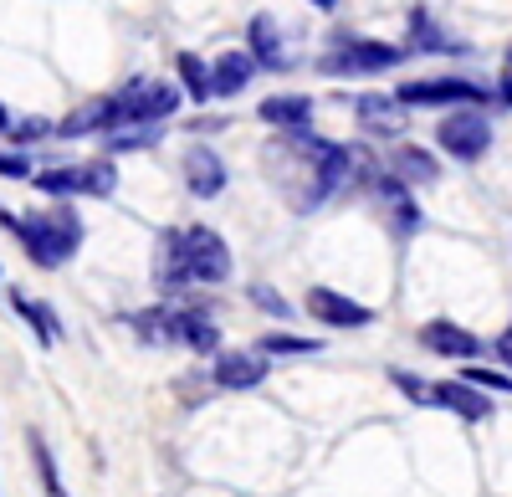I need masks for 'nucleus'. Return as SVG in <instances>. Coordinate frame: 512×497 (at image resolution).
<instances>
[{
    "instance_id": "1",
    "label": "nucleus",
    "mask_w": 512,
    "mask_h": 497,
    "mask_svg": "<svg viewBox=\"0 0 512 497\" xmlns=\"http://www.w3.org/2000/svg\"><path fill=\"white\" fill-rule=\"evenodd\" d=\"M272 159V180L287 195V205L297 216L318 211L323 200H333L344 185H359V154L349 144H328L313 129L308 134H282V149L267 154Z\"/></svg>"
},
{
    "instance_id": "2",
    "label": "nucleus",
    "mask_w": 512,
    "mask_h": 497,
    "mask_svg": "<svg viewBox=\"0 0 512 497\" xmlns=\"http://www.w3.org/2000/svg\"><path fill=\"white\" fill-rule=\"evenodd\" d=\"M159 287H195V282H226L231 277V252L226 241L210 226H180L159 236V267H154Z\"/></svg>"
},
{
    "instance_id": "3",
    "label": "nucleus",
    "mask_w": 512,
    "mask_h": 497,
    "mask_svg": "<svg viewBox=\"0 0 512 497\" xmlns=\"http://www.w3.org/2000/svg\"><path fill=\"white\" fill-rule=\"evenodd\" d=\"M16 236H21L26 257L36 267H62L82 241V216L72 211V205H47V211L16 216Z\"/></svg>"
},
{
    "instance_id": "4",
    "label": "nucleus",
    "mask_w": 512,
    "mask_h": 497,
    "mask_svg": "<svg viewBox=\"0 0 512 497\" xmlns=\"http://www.w3.org/2000/svg\"><path fill=\"white\" fill-rule=\"evenodd\" d=\"M410 57V47L400 41H379V36H333L328 52L318 57L323 77H379V72H395Z\"/></svg>"
},
{
    "instance_id": "5",
    "label": "nucleus",
    "mask_w": 512,
    "mask_h": 497,
    "mask_svg": "<svg viewBox=\"0 0 512 497\" xmlns=\"http://www.w3.org/2000/svg\"><path fill=\"white\" fill-rule=\"evenodd\" d=\"M180 98L185 93L175 88V82H159V77L123 82L118 93H108V134L123 129V123H164V118H175Z\"/></svg>"
},
{
    "instance_id": "6",
    "label": "nucleus",
    "mask_w": 512,
    "mask_h": 497,
    "mask_svg": "<svg viewBox=\"0 0 512 497\" xmlns=\"http://www.w3.org/2000/svg\"><path fill=\"white\" fill-rule=\"evenodd\" d=\"M395 98L405 108H466V103L487 108L497 98V88L472 82V77H415V82H400Z\"/></svg>"
},
{
    "instance_id": "7",
    "label": "nucleus",
    "mask_w": 512,
    "mask_h": 497,
    "mask_svg": "<svg viewBox=\"0 0 512 497\" xmlns=\"http://www.w3.org/2000/svg\"><path fill=\"white\" fill-rule=\"evenodd\" d=\"M436 144H441V154H451V159H461V164H477V159H487V149H492V118H487L477 103L446 108L441 123H436Z\"/></svg>"
},
{
    "instance_id": "8",
    "label": "nucleus",
    "mask_w": 512,
    "mask_h": 497,
    "mask_svg": "<svg viewBox=\"0 0 512 497\" xmlns=\"http://www.w3.org/2000/svg\"><path fill=\"white\" fill-rule=\"evenodd\" d=\"M31 185L41 195H93L108 200L118 190V170L108 159H88V164H52V170H36Z\"/></svg>"
},
{
    "instance_id": "9",
    "label": "nucleus",
    "mask_w": 512,
    "mask_h": 497,
    "mask_svg": "<svg viewBox=\"0 0 512 497\" xmlns=\"http://www.w3.org/2000/svg\"><path fill=\"white\" fill-rule=\"evenodd\" d=\"M354 113H359V123L369 134H379V139H400L405 129H410V108L395 98V93H359L354 98Z\"/></svg>"
},
{
    "instance_id": "10",
    "label": "nucleus",
    "mask_w": 512,
    "mask_h": 497,
    "mask_svg": "<svg viewBox=\"0 0 512 497\" xmlns=\"http://www.w3.org/2000/svg\"><path fill=\"white\" fill-rule=\"evenodd\" d=\"M308 313H313L323 328H369V323H374V308L344 298L338 287H313V293H308Z\"/></svg>"
},
{
    "instance_id": "11",
    "label": "nucleus",
    "mask_w": 512,
    "mask_h": 497,
    "mask_svg": "<svg viewBox=\"0 0 512 497\" xmlns=\"http://www.w3.org/2000/svg\"><path fill=\"white\" fill-rule=\"evenodd\" d=\"M420 344L441 354V359H482V339L472 334V328H461L451 318H436V323H425L420 328Z\"/></svg>"
},
{
    "instance_id": "12",
    "label": "nucleus",
    "mask_w": 512,
    "mask_h": 497,
    "mask_svg": "<svg viewBox=\"0 0 512 497\" xmlns=\"http://www.w3.org/2000/svg\"><path fill=\"white\" fill-rule=\"evenodd\" d=\"M431 405L456 410L461 421H487V416H492L487 390H482V385H472V380H446V385H431Z\"/></svg>"
},
{
    "instance_id": "13",
    "label": "nucleus",
    "mask_w": 512,
    "mask_h": 497,
    "mask_svg": "<svg viewBox=\"0 0 512 497\" xmlns=\"http://www.w3.org/2000/svg\"><path fill=\"white\" fill-rule=\"evenodd\" d=\"M185 185H190L200 200H216V195L226 190V159H221L216 149L195 144V149L185 154Z\"/></svg>"
},
{
    "instance_id": "14",
    "label": "nucleus",
    "mask_w": 512,
    "mask_h": 497,
    "mask_svg": "<svg viewBox=\"0 0 512 497\" xmlns=\"http://www.w3.org/2000/svg\"><path fill=\"white\" fill-rule=\"evenodd\" d=\"M256 113H262V123H272L277 134H308L313 98H308V93H277V98H267Z\"/></svg>"
},
{
    "instance_id": "15",
    "label": "nucleus",
    "mask_w": 512,
    "mask_h": 497,
    "mask_svg": "<svg viewBox=\"0 0 512 497\" xmlns=\"http://www.w3.org/2000/svg\"><path fill=\"white\" fill-rule=\"evenodd\" d=\"M405 47H410V57L415 52H441V57H466V41H456L451 31H441L431 16H425V6H415L410 11V41H405Z\"/></svg>"
},
{
    "instance_id": "16",
    "label": "nucleus",
    "mask_w": 512,
    "mask_h": 497,
    "mask_svg": "<svg viewBox=\"0 0 512 497\" xmlns=\"http://www.w3.org/2000/svg\"><path fill=\"white\" fill-rule=\"evenodd\" d=\"M246 52L262 62V67H272V72H282L287 67V47H282V31H277V21L262 11V16H251V26H246Z\"/></svg>"
},
{
    "instance_id": "17",
    "label": "nucleus",
    "mask_w": 512,
    "mask_h": 497,
    "mask_svg": "<svg viewBox=\"0 0 512 497\" xmlns=\"http://www.w3.org/2000/svg\"><path fill=\"white\" fill-rule=\"evenodd\" d=\"M384 164H390V170L405 180V185H436L441 180V164H436V154L431 149H420V144H400L390 159H384Z\"/></svg>"
},
{
    "instance_id": "18",
    "label": "nucleus",
    "mask_w": 512,
    "mask_h": 497,
    "mask_svg": "<svg viewBox=\"0 0 512 497\" xmlns=\"http://www.w3.org/2000/svg\"><path fill=\"white\" fill-rule=\"evenodd\" d=\"M262 380H267V349L262 354H221V364H216V385H226V390H251Z\"/></svg>"
},
{
    "instance_id": "19",
    "label": "nucleus",
    "mask_w": 512,
    "mask_h": 497,
    "mask_svg": "<svg viewBox=\"0 0 512 497\" xmlns=\"http://www.w3.org/2000/svg\"><path fill=\"white\" fill-rule=\"evenodd\" d=\"M262 67L251 52H221L216 62H210V77H216V98H236L246 82H251V72Z\"/></svg>"
},
{
    "instance_id": "20",
    "label": "nucleus",
    "mask_w": 512,
    "mask_h": 497,
    "mask_svg": "<svg viewBox=\"0 0 512 497\" xmlns=\"http://www.w3.org/2000/svg\"><path fill=\"white\" fill-rule=\"evenodd\" d=\"M128 323L139 328L144 344H180V308H149V313H134Z\"/></svg>"
},
{
    "instance_id": "21",
    "label": "nucleus",
    "mask_w": 512,
    "mask_h": 497,
    "mask_svg": "<svg viewBox=\"0 0 512 497\" xmlns=\"http://www.w3.org/2000/svg\"><path fill=\"white\" fill-rule=\"evenodd\" d=\"M180 344L185 349H195V354H210L221 344V328L210 323L205 313H190V308H180Z\"/></svg>"
},
{
    "instance_id": "22",
    "label": "nucleus",
    "mask_w": 512,
    "mask_h": 497,
    "mask_svg": "<svg viewBox=\"0 0 512 497\" xmlns=\"http://www.w3.org/2000/svg\"><path fill=\"white\" fill-rule=\"evenodd\" d=\"M180 82H185V93L195 98V103H210L216 98V77H210V62H200L195 52H180Z\"/></svg>"
},
{
    "instance_id": "23",
    "label": "nucleus",
    "mask_w": 512,
    "mask_h": 497,
    "mask_svg": "<svg viewBox=\"0 0 512 497\" xmlns=\"http://www.w3.org/2000/svg\"><path fill=\"white\" fill-rule=\"evenodd\" d=\"M11 303H16V313L36 328V339H41V344H57V339H62V323H57V313H52L47 303H36V298H26V293H16Z\"/></svg>"
},
{
    "instance_id": "24",
    "label": "nucleus",
    "mask_w": 512,
    "mask_h": 497,
    "mask_svg": "<svg viewBox=\"0 0 512 497\" xmlns=\"http://www.w3.org/2000/svg\"><path fill=\"white\" fill-rule=\"evenodd\" d=\"M159 139H164V123H123V129L103 134V144H108L113 154H123V149H149V144H159Z\"/></svg>"
},
{
    "instance_id": "25",
    "label": "nucleus",
    "mask_w": 512,
    "mask_h": 497,
    "mask_svg": "<svg viewBox=\"0 0 512 497\" xmlns=\"http://www.w3.org/2000/svg\"><path fill=\"white\" fill-rule=\"evenodd\" d=\"M461 380H472V385H482V390H497V395H512V375H502V369H461Z\"/></svg>"
},
{
    "instance_id": "26",
    "label": "nucleus",
    "mask_w": 512,
    "mask_h": 497,
    "mask_svg": "<svg viewBox=\"0 0 512 497\" xmlns=\"http://www.w3.org/2000/svg\"><path fill=\"white\" fill-rule=\"evenodd\" d=\"M47 134H57L52 118H21V123H11V139L16 144H36V139H47Z\"/></svg>"
},
{
    "instance_id": "27",
    "label": "nucleus",
    "mask_w": 512,
    "mask_h": 497,
    "mask_svg": "<svg viewBox=\"0 0 512 497\" xmlns=\"http://www.w3.org/2000/svg\"><path fill=\"white\" fill-rule=\"evenodd\" d=\"M251 303L262 308V313H272V318H292L287 298H282V293H272V287H251Z\"/></svg>"
},
{
    "instance_id": "28",
    "label": "nucleus",
    "mask_w": 512,
    "mask_h": 497,
    "mask_svg": "<svg viewBox=\"0 0 512 497\" xmlns=\"http://www.w3.org/2000/svg\"><path fill=\"white\" fill-rule=\"evenodd\" d=\"M262 349H267V354H313L318 344H313V339H292V334H267Z\"/></svg>"
},
{
    "instance_id": "29",
    "label": "nucleus",
    "mask_w": 512,
    "mask_h": 497,
    "mask_svg": "<svg viewBox=\"0 0 512 497\" xmlns=\"http://www.w3.org/2000/svg\"><path fill=\"white\" fill-rule=\"evenodd\" d=\"M31 457H36V467H41V482H47V497H62V482H57V467H52V457H47V446H41V441H31Z\"/></svg>"
},
{
    "instance_id": "30",
    "label": "nucleus",
    "mask_w": 512,
    "mask_h": 497,
    "mask_svg": "<svg viewBox=\"0 0 512 497\" xmlns=\"http://www.w3.org/2000/svg\"><path fill=\"white\" fill-rule=\"evenodd\" d=\"M0 175H6V180H31V159L26 154H0Z\"/></svg>"
},
{
    "instance_id": "31",
    "label": "nucleus",
    "mask_w": 512,
    "mask_h": 497,
    "mask_svg": "<svg viewBox=\"0 0 512 497\" xmlns=\"http://www.w3.org/2000/svg\"><path fill=\"white\" fill-rule=\"evenodd\" d=\"M497 103H502V108H512V67L497 77Z\"/></svg>"
},
{
    "instance_id": "32",
    "label": "nucleus",
    "mask_w": 512,
    "mask_h": 497,
    "mask_svg": "<svg viewBox=\"0 0 512 497\" xmlns=\"http://www.w3.org/2000/svg\"><path fill=\"white\" fill-rule=\"evenodd\" d=\"M497 359H502V364H507V369H512V328H507V334H502V339H497Z\"/></svg>"
},
{
    "instance_id": "33",
    "label": "nucleus",
    "mask_w": 512,
    "mask_h": 497,
    "mask_svg": "<svg viewBox=\"0 0 512 497\" xmlns=\"http://www.w3.org/2000/svg\"><path fill=\"white\" fill-rule=\"evenodd\" d=\"M0 134H11V113H6V103H0Z\"/></svg>"
},
{
    "instance_id": "34",
    "label": "nucleus",
    "mask_w": 512,
    "mask_h": 497,
    "mask_svg": "<svg viewBox=\"0 0 512 497\" xmlns=\"http://www.w3.org/2000/svg\"><path fill=\"white\" fill-rule=\"evenodd\" d=\"M313 6H318V11H338V0H313Z\"/></svg>"
},
{
    "instance_id": "35",
    "label": "nucleus",
    "mask_w": 512,
    "mask_h": 497,
    "mask_svg": "<svg viewBox=\"0 0 512 497\" xmlns=\"http://www.w3.org/2000/svg\"><path fill=\"white\" fill-rule=\"evenodd\" d=\"M507 67H512V47H507Z\"/></svg>"
}]
</instances>
